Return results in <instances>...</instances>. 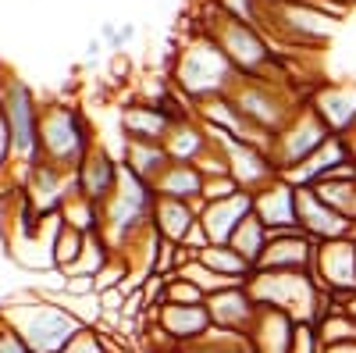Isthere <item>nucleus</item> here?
<instances>
[{"label": "nucleus", "instance_id": "f257e3e1", "mask_svg": "<svg viewBox=\"0 0 356 353\" xmlns=\"http://www.w3.org/2000/svg\"><path fill=\"white\" fill-rule=\"evenodd\" d=\"M0 314L29 353H65L72 339L86 329L72 311H65L61 304H54L36 289H22L18 297H11L0 307Z\"/></svg>", "mask_w": 356, "mask_h": 353}, {"label": "nucleus", "instance_id": "f03ea898", "mask_svg": "<svg viewBox=\"0 0 356 353\" xmlns=\"http://www.w3.org/2000/svg\"><path fill=\"white\" fill-rule=\"evenodd\" d=\"M168 82L196 107V104L211 100V97L232 93V86L239 82V72H235V65L221 54V47L200 29L196 36H189L182 47H178Z\"/></svg>", "mask_w": 356, "mask_h": 353}, {"label": "nucleus", "instance_id": "7ed1b4c3", "mask_svg": "<svg viewBox=\"0 0 356 353\" xmlns=\"http://www.w3.org/2000/svg\"><path fill=\"white\" fill-rule=\"evenodd\" d=\"M250 297L257 307H275L289 314L296 325H321L328 311H339L342 300L324 292L310 272H253L250 279Z\"/></svg>", "mask_w": 356, "mask_h": 353}, {"label": "nucleus", "instance_id": "20e7f679", "mask_svg": "<svg viewBox=\"0 0 356 353\" xmlns=\"http://www.w3.org/2000/svg\"><path fill=\"white\" fill-rule=\"evenodd\" d=\"M97 143H100L97 139V129H93V122H89V114L82 111V104L65 100V97L43 100V114H40V154L50 164H57L61 171H75Z\"/></svg>", "mask_w": 356, "mask_h": 353}, {"label": "nucleus", "instance_id": "39448f33", "mask_svg": "<svg viewBox=\"0 0 356 353\" xmlns=\"http://www.w3.org/2000/svg\"><path fill=\"white\" fill-rule=\"evenodd\" d=\"M154 203L157 193L150 182H143L139 175H132L122 164V179H118L114 196L104 207V240L111 243L114 253H129L146 232H150V218H154Z\"/></svg>", "mask_w": 356, "mask_h": 353}, {"label": "nucleus", "instance_id": "423d86ee", "mask_svg": "<svg viewBox=\"0 0 356 353\" xmlns=\"http://www.w3.org/2000/svg\"><path fill=\"white\" fill-rule=\"evenodd\" d=\"M40 114H43V100L36 97L33 86L15 72H4V79H0V118H4L11 132L18 186H22V175L40 161Z\"/></svg>", "mask_w": 356, "mask_h": 353}, {"label": "nucleus", "instance_id": "0eeeda50", "mask_svg": "<svg viewBox=\"0 0 356 353\" xmlns=\"http://www.w3.org/2000/svg\"><path fill=\"white\" fill-rule=\"evenodd\" d=\"M235 107H239L250 122L264 132H271L278 136L289 122H292V114L300 111L307 100L303 97H296L292 93V82H271V79H246L239 75V82L232 86V93Z\"/></svg>", "mask_w": 356, "mask_h": 353}, {"label": "nucleus", "instance_id": "6e6552de", "mask_svg": "<svg viewBox=\"0 0 356 353\" xmlns=\"http://www.w3.org/2000/svg\"><path fill=\"white\" fill-rule=\"evenodd\" d=\"M342 15L321 4H278L267 8L264 29L278 50L285 47H321L335 36Z\"/></svg>", "mask_w": 356, "mask_h": 353}, {"label": "nucleus", "instance_id": "1a4fd4ad", "mask_svg": "<svg viewBox=\"0 0 356 353\" xmlns=\"http://www.w3.org/2000/svg\"><path fill=\"white\" fill-rule=\"evenodd\" d=\"M335 132L321 122V114L310 107V100L292 114V122L275 136V143H271V157H275V164H278V171L282 175H289L292 168H300L307 157H314L324 143H328Z\"/></svg>", "mask_w": 356, "mask_h": 353}, {"label": "nucleus", "instance_id": "9d476101", "mask_svg": "<svg viewBox=\"0 0 356 353\" xmlns=\"http://www.w3.org/2000/svg\"><path fill=\"white\" fill-rule=\"evenodd\" d=\"M18 193L33 203L43 218H57V214H61V207H65V200L75 193V175L72 171H61L57 164H50L40 154V161L22 175Z\"/></svg>", "mask_w": 356, "mask_h": 353}, {"label": "nucleus", "instance_id": "9b49d317", "mask_svg": "<svg viewBox=\"0 0 356 353\" xmlns=\"http://www.w3.org/2000/svg\"><path fill=\"white\" fill-rule=\"evenodd\" d=\"M314 279L324 292H332L339 300L356 297V243L349 240H332L317 246L314 260Z\"/></svg>", "mask_w": 356, "mask_h": 353}, {"label": "nucleus", "instance_id": "f8f14e48", "mask_svg": "<svg viewBox=\"0 0 356 353\" xmlns=\"http://www.w3.org/2000/svg\"><path fill=\"white\" fill-rule=\"evenodd\" d=\"M72 175H75V193L104 211L107 200L118 189V179H122V157H118L114 150H107L104 143H97Z\"/></svg>", "mask_w": 356, "mask_h": 353}, {"label": "nucleus", "instance_id": "ddd939ff", "mask_svg": "<svg viewBox=\"0 0 356 353\" xmlns=\"http://www.w3.org/2000/svg\"><path fill=\"white\" fill-rule=\"evenodd\" d=\"M317 246L303 228L292 232H271L267 250L260 257L257 268L260 272H310L314 275V260H317Z\"/></svg>", "mask_w": 356, "mask_h": 353}, {"label": "nucleus", "instance_id": "4468645a", "mask_svg": "<svg viewBox=\"0 0 356 353\" xmlns=\"http://www.w3.org/2000/svg\"><path fill=\"white\" fill-rule=\"evenodd\" d=\"M175 122L146 97V100H129L118 107V132L122 143H168Z\"/></svg>", "mask_w": 356, "mask_h": 353}, {"label": "nucleus", "instance_id": "2eb2a0df", "mask_svg": "<svg viewBox=\"0 0 356 353\" xmlns=\"http://www.w3.org/2000/svg\"><path fill=\"white\" fill-rule=\"evenodd\" d=\"M296 211H300V228L310 235L314 243H332V240H346L349 235V218L339 214L335 207H328L314 186H300L296 189Z\"/></svg>", "mask_w": 356, "mask_h": 353}, {"label": "nucleus", "instance_id": "dca6fc26", "mask_svg": "<svg viewBox=\"0 0 356 353\" xmlns=\"http://www.w3.org/2000/svg\"><path fill=\"white\" fill-rule=\"evenodd\" d=\"M253 214L267 225V232H292L300 228V211H296V186L278 175L275 182L253 193Z\"/></svg>", "mask_w": 356, "mask_h": 353}, {"label": "nucleus", "instance_id": "f3484780", "mask_svg": "<svg viewBox=\"0 0 356 353\" xmlns=\"http://www.w3.org/2000/svg\"><path fill=\"white\" fill-rule=\"evenodd\" d=\"M310 107L335 136L356 129V82H324L310 93Z\"/></svg>", "mask_w": 356, "mask_h": 353}, {"label": "nucleus", "instance_id": "a211bd4d", "mask_svg": "<svg viewBox=\"0 0 356 353\" xmlns=\"http://www.w3.org/2000/svg\"><path fill=\"white\" fill-rule=\"evenodd\" d=\"M228 161H232V179L239 182L243 193H257L282 175L271 150H260V146H250V143L228 139Z\"/></svg>", "mask_w": 356, "mask_h": 353}, {"label": "nucleus", "instance_id": "6ab92c4d", "mask_svg": "<svg viewBox=\"0 0 356 353\" xmlns=\"http://www.w3.org/2000/svg\"><path fill=\"white\" fill-rule=\"evenodd\" d=\"M257 300L250 297L246 285H232L225 292H214L207 297V314H211V325L225 329V332H243L250 336L253 321H257Z\"/></svg>", "mask_w": 356, "mask_h": 353}, {"label": "nucleus", "instance_id": "aec40b11", "mask_svg": "<svg viewBox=\"0 0 356 353\" xmlns=\"http://www.w3.org/2000/svg\"><path fill=\"white\" fill-rule=\"evenodd\" d=\"M157 329L182 350V346L200 343L214 325H211V314H207V304H193V307L164 304V307H157Z\"/></svg>", "mask_w": 356, "mask_h": 353}, {"label": "nucleus", "instance_id": "412c9836", "mask_svg": "<svg viewBox=\"0 0 356 353\" xmlns=\"http://www.w3.org/2000/svg\"><path fill=\"white\" fill-rule=\"evenodd\" d=\"M253 214V193H235L228 200H214L203 203L200 211V228L207 232L211 243H232L235 228Z\"/></svg>", "mask_w": 356, "mask_h": 353}, {"label": "nucleus", "instance_id": "4be33fe9", "mask_svg": "<svg viewBox=\"0 0 356 353\" xmlns=\"http://www.w3.org/2000/svg\"><path fill=\"white\" fill-rule=\"evenodd\" d=\"M349 161H353V154H349L346 136H332L314 157H307L300 168H292L285 179H289L296 189H300V186H317V182H324V179H332V175H335L342 164H349Z\"/></svg>", "mask_w": 356, "mask_h": 353}, {"label": "nucleus", "instance_id": "5701e85b", "mask_svg": "<svg viewBox=\"0 0 356 353\" xmlns=\"http://www.w3.org/2000/svg\"><path fill=\"white\" fill-rule=\"evenodd\" d=\"M200 211H203V200H196V203H186V200L157 196L150 225H154V228L164 235L168 243H178V246H182V243L189 240V232L200 225Z\"/></svg>", "mask_w": 356, "mask_h": 353}, {"label": "nucleus", "instance_id": "b1692460", "mask_svg": "<svg viewBox=\"0 0 356 353\" xmlns=\"http://www.w3.org/2000/svg\"><path fill=\"white\" fill-rule=\"evenodd\" d=\"M292 336H296V321L289 314L275 307H260L246 339L253 353H292Z\"/></svg>", "mask_w": 356, "mask_h": 353}, {"label": "nucleus", "instance_id": "393cba45", "mask_svg": "<svg viewBox=\"0 0 356 353\" xmlns=\"http://www.w3.org/2000/svg\"><path fill=\"white\" fill-rule=\"evenodd\" d=\"M154 193L157 196H171V200H186V203H196L203 200V171L196 164H178L171 161L161 179L154 182Z\"/></svg>", "mask_w": 356, "mask_h": 353}, {"label": "nucleus", "instance_id": "a878e982", "mask_svg": "<svg viewBox=\"0 0 356 353\" xmlns=\"http://www.w3.org/2000/svg\"><path fill=\"white\" fill-rule=\"evenodd\" d=\"M211 146V132H207V125L200 122V118H189V122H178L164 143V150L171 161L178 164H196L203 157V150Z\"/></svg>", "mask_w": 356, "mask_h": 353}, {"label": "nucleus", "instance_id": "bb28decb", "mask_svg": "<svg viewBox=\"0 0 356 353\" xmlns=\"http://www.w3.org/2000/svg\"><path fill=\"white\" fill-rule=\"evenodd\" d=\"M122 164L132 171V175H139L143 182H157L161 179V171L171 164V157H168V150H164V143H122Z\"/></svg>", "mask_w": 356, "mask_h": 353}, {"label": "nucleus", "instance_id": "cd10ccee", "mask_svg": "<svg viewBox=\"0 0 356 353\" xmlns=\"http://www.w3.org/2000/svg\"><path fill=\"white\" fill-rule=\"evenodd\" d=\"M200 260L207 264L211 272H218V275H225V279H235V282H246L250 285V279H253V264L246 260V257H239L228 243H211L207 250H200Z\"/></svg>", "mask_w": 356, "mask_h": 353}, {"label": "nucleus", "instance_id": "c85d7f7f", "mask_svg": "<svg viewBox=\"0 0 356 353\" xmlns=\"http://www.w3.org/2000/svg\"><path fill=\"white\" fill-rule=\"evenodd\" d=\"M267 240H271V232H267V225L257 218V214H250L239 228H235V235H232V250L239 253V257H246L253 268L260 264V257H264V250H267Z\"/></svg>", "mask_w": 356, "mask_h": 353}, {"label": "nucleus", "instance_id": "c756f323", "mask_svg": "<svg viewBox=\"0 0 356 353\" xmlns=\"http://www.w3.org/2000/svg\"><path fill=\"white\" fill-rule=\"evenodd\" d=\"M82 250H86V235L79 228H72V225L61 221V228H57V235H54V268L72 275L79 257H82Z\"/></svg>", "mask_w": 356, "mask_h": 353}, {"label": "nucleus", "instance_id": "7c9ffc66", "mask_svg": "<svg viewBox=\"0 0 356 353\" xmlns=\"http://www.w3.org/2000/svg\"><path fill=\"white\" fill-rule=\"evenodd\" d=\"M314 193L335 207L339 214H346L349 221H356V179H324L314 186Z\"/></svg>", "mask_w": 356, "mask_h": 353}, {"label": "nucleus", "instance_id": "2f4dec72", "mask_svg": "<svg viewBox=\"0 0 356 353\" xmlns=\"http://www.w3.org/2000/svg\"><path fill=\"white\" fill-rule=\"evenodd\" d=\"M178 353H253L250 350V339L243 332H225V329H211L200 343L193 346H182Z\"/></svg>", "mask_w": 356, "mask_h": 353}, {"label": "nucleus", "instance_id": "473e14b6", "mask_svg": "<svg viewBox=\"0 0 356 353\" xmlns=\"http://www.w3.org/2000/svg\"><path fill=\"white\" fill-rule=\"evenodd\" d=\"M111 260H114V250H111V243L104 240V232H100V235H86V250H82V257H79V264H75L72 275L97 279Z\"/></svg>", "mask_w": 356, "mask_h": 353}, {"label": "nucleus", "instance_id": "72a5a7b5", "mask_svg": "<svg viewBox=\"0 0 356 353\" xmlns=\"http://www.w3.org/2000/svg\"><path fill=\"white\" fill-rule=\"evenodd\" d=\"M317 332H321L324 346H335V343H356V317H353L346 307L328 311V314L321 317Z\"/></svg>", "mask_w": 356, "mask_h": 353}, {"label": "nucleus", "instance_id": "f704fd0d", "mask_svg": "<svg viewBox=\"0 0 356 353\" xmlns=\"http://www.w3.org/2000/svg\"><path fill=\"white\" fill-rule=\"evenodd\" d=\"M211 4H214L221 15H228V18H235V22H246V25L260 29V33H267V29H264L267 4H264V0H211Z\"/></svg>", "mask_w": 356, "mask_h": 353}, {"label": "nucleus", "instance_id": "c9c22d12", "mask_svg": "<svg viewBox=\"0 0 356 353\" xmlns=\"http://www.w3.org/2000/svg\"><path fill=\"white\" fill-rule=\"evenodd\" d=\"M164 304H182V307H193V304H207V297L182 275H168V300Z\"/></svg>", "mask_w": 356, "mask_h": 353}, {"label": "nucleus", "instance_id": "e433bc0d", "mask_svg": "<svg viewBox=\"0 0 356 353\" xmlns=\"http://www.w3.org/2000/svg\"><path fill=\"white\" fill-rule=\"evenodd\" d=\"M235 193H243L239 182L232 175H218V179H203V203H214V200H228Z\"/></svg>", "mask_w": 356, "mask_h": 353}, {"label": "nucleus", "instance_id": "4c0bfd02", "mask_svg": "<svg viewBox=\"0 0 356 353\" xmlns=\"http://www.w3.org/2000/svg\"><path fill=\"white\" fill-rule=\"evenodd\" d=\"M65 353H111V350H107V339L100 329H82Z\"/></svg>", "mask_w": 356, "mask_h": 353}, {"label": "nucleus", "instance_id": "58836bf2", "mask_svg": "<svg viewBox=\"0 0 356 353\" xmlns=\"http://www.w3.org/2000/svg\"><path fill=\"white\" fill-rule=\"evenodd\" d=\"M292 353H324V339H321L317 325H296Z\"/></svg>", "mask_w": 356, "mask_h": 353}, {"label": "nucleus", "instance_id": "ea45409f", "mask_svg": "<svg viewBox=\"0 0 356 353\" xmlns=\"http://www.w3.org/2000/svg\"><path fill=\"white\" fill-rule=\"evenodd\" d=\"M136 40V25L132 22H125V25H118V36H114V43L107 47V54H122L129 43Z\"/></svg>", "mask_w": 356, "mask_h": 353}, {"label": "nucleus", "instance_id": "a19ab883", "mask_svg": "<svg viewBox=\"0 0 356 353\" xmlns=\"http://www.w3.org/2000/svg\"><path fill=\"white\" fill-rule=\"evenodd\" d=\"M104 54H107L104 40H100V36H89V43H86V61H89V65H97Z\"/></svg>", "mask_w": 356, "mask_h": 353}, {"label": "nucleus", "instance_id": "79ce46f5", "mask_svg": "<svg viewBox=\"0 0 356 353\" xmlns=\"http://www.w3.org/2000/svg\"><path fill=\"white\" fill-rule=\"evenodd\" d=\"M264 4L267 8H278V4H321V8H332V11H339L335 4H332V0H264ZM342 18H346V11H339Z\"/></svg>", "mask_w": 356, "mask_h": 353}, {"label": "nucleus", "instance_id": "37998d69", "mask_svg": "<svg viewBox=\"0 0 356 353\" xmlns=\"http://www.w3.org/2000/svg\"><path fill=\"white\" fill-rule=\"evenodd\" d=\"M111 75H114V79H118V75H122V79L129 75V57H125V54H111Z\"/></svg>", "mask_w": 356, "mask_h": 353}, {"label": "nucleus", "instance_id": "c03bdc74", "mask_svg": "<svg viewBox=\"0 0 356 353\" xmlns=\"http://www.w3.org/2000/svg\"><path fill=\"white\" fill-rule=\"evenodd\" d=\"M97 36L104 40V47H111L114 36H118V22H100V33H97Z\"/></svg>", "mask_w": 356, "mask_h": 353}, {"label": "nucleus", "instance_id": "a18cd8bd", "mask_svg": "<svg viewBox=\"0 0 356 353\" xmlns=\"http://www.w3.org/2000/svg\"><path fill=\"white\" fill-rule=\"evenodd\" d=\"M324 353H356V343H335V346H324Z\"/></svg>", "mask_w": 356, "mask_h": 353}, {"label": "nucleus", "instance_id": "49530a36", "mask_svg": "<svg viewBox=\"0 0 356 353\" xmlns=\"http://www.w3.org/2000/svg\"><path fill=\"white\" fill-rule=\"evenodd\" d=\"M332 4H335L339 11H346V15H349V11L356 8V0H332Z\"/></svg>", "mask_w": 356, "mask_h": 353}]
</instances>
